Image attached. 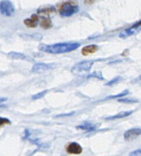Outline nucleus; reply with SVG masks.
Returning a JSON list of instances; mask_svg holds the SVG:
<instances>
[{
    "instance_id": "obj_1",
    "label": "nucleus",
    "mask_w": 141,
    "mask_h": 156,
    "mask_svg": "<svg viewBox=\"0 0 141 156\" xmlns=\"http://www.w3.org/2000/svg\"><path fill=\"white\" fill-rule=\"evenodd\" d=\"M80 46V44L79 43H61L52 45H42L39 47V50L46 53L59 54L74 51Z\"/></svg>"
},
{
    "instance_id": "obj_2",
    "label": "nucleus",
    "mask_w": 141,
    "mask_h": 156,
    "mask_svg": "<svg viewBox=\"0 0 141 156\" xmlns=\"http://www.w3.org/2000/svg\"><path fill=\"white\" fill-rule=\"evenodd\" d=\"M94 61L86 60L77 62L71 69V73L77 76H83L90 72Z\"/></svg>"
},
{
    "instance_id": "obj_3",
    "label": "nucleus",
    "mask_w": 141,
    "mask_h": 156,
    "mask_svg": "<svg viewBox=\"0 0 141 156\" xmlns=\"http://www.w3.org/2000/svg\"><path fill=\"white\" fill-rule=\"evenodd\" d=\"M79 11L78 5L70 2H66L59 9V14L62 17H71Z\"/></svg>"
},
{
    "instance_id": "obj_4",
    "label": "nucleus",
    "mask_w": 141,
    "mask_h": 156,
    "mask_svg": "<svg viewBox=\"0 0 141 156\" xmlns=\"http://www.w3.org/2000/svg\"><path fill=\"white\" fill-rule=\"evenodd\" d=\"M15 9L12 2L9 0H2L0 2V13L6 17H11L15 14Z\"/></svg>"
},
{
    "instance_id": "obj_5",
    "label": "nucleus",
    "mask_w": 141,
    "mask_h": 156,
    "mask_svg": "<svg viewBox=\"0 0 141 156\" xmlns=\"http://www.w3.org/2000/svg\"><path fill=\"white\" fill-rule=\"evenodd\" d=\"M56 67V64L55 63H44V62H39L36 63L32 66L31 71L35 73H43L48 70L54 69Z\"/></svg>"
},
{
    "instance_id": "obj_6",
    "label": "nucleus",
    "mask_w": 141,
    "mask_h": 156,
    "mask_svg": "<svg viewBox=\"0 0 141 156\" xmlns=\"http://www.w3.org/2000/svg\"><path fill=\"white\" fill-rule=\"evenodd\" d=\"M141 135L140 128H132L126 131L124 134V138L126 141H132Z\"/></svg>"
},
{
    "instance_id": "obj_7",
    "label": "nucleus",
    "mask_w": 141,
    "mask_h": 156,
    "mask_svg": "<svg viewBox=\"0 0 141 156\" xmlns=\"http://www.w3.org/2000/svg\"><path fill=\"white\" fill-rule=\"evenodd\" d=\"M66 151L68 153L72 155H80L83 152V149L80 144L77 143H71L68 144L66 147Z\"/></svg>"
},
{
    "instance_id": "obj_8",
    "label": "nucleus",
    "mask_w": 141,
    "mask_h": 156,
    "mask_svg": "<svg viewBox=\"0 0 141 156\" xmlns=\"http://www.w3.org/2000/svg\"><path fill=\"white\" fill-rule=\"evenodd\" d=\"M141 30V27H131L130 28H127L126 30H123L121 33L119 34V37L124 39V38H127L128 37L132 36V35L136 34L137 33H139Z\"/></svg>"
},
{
    "instance_id": "obj_9",
    "label": "nucleus",
    "mask_w": 141,
    "mask_h": 156,
    "mask_svg": "<svg viewBox=\"0 0 141 156\" xmlns=\"http://www.w3.org/2000/svg\"><path fill=\"white\" fill-rule=\"evenodd\" d=\"M39 21V17L36 14H33L31 15V18H27V19H24V23L27 27H36L38 25V23Z\"/></svg>"
},
{
    "instance_id": "obj_10",
    "label": "nucleus",
    "mask_w": 141,
    "mask_h": 156,
    "mask_svg": "<svg viewBox=\"0 0 141 156\" xmlns=\"http://www.w3.org/2000/svg\"><path fill=\"white\" fill-rule=\"evenodd\" d=\"M98 46L95 45V44H91V45L86 46V47H83L81 50L82 55L83 56H87L89 54H92L95 53L98 50Z\"/></svg>"
},
{
    "instance_id": "obj_11",
    "label": "nucleus",
    "mask_w": 141,
    "mask_h": 156,
    "mask_svg": "<svg viewBox=\"0 0 141 156\" xmlns=\"http://www.w3.org/2000/svg\"><path fill=\"white\" fill-rule=\"evenodd\" d=\"M39 19H40V27L42 29H49L52 27V23L49 16L42 15Z\"/></svg>"
},
{
    "instance_id": "obj_12",
    "label": "nucleus",
    "mask_w": 141,
    "mask_h": 156,
    "mask_svg": "<svg viewBox=\"0 0 141 156\" xmlns=\"http://www.w3.org/2000/svg\"><path fill=\"white\" fill-rule=\"evenodd\" d=\"M133 114V111H122V112H120L119 114H117L114 116H111V117H106V120H116V119H121L124 118L126 117H128L130 114Z\"/></svg>"
},
{
    "instance_id": "obj_13",
    "label": "nucleus",
    "mask_w": 141,
    "mask_h": 156,
    "mask_svg": "<svg viewBox=\"0 0 141 156\" xmlns=\"http://www.w3.org/2000/svg\"><path fill=\"white\" fill-rule=\"evenodd\" d=\"M8 56L12 59H17V60H24L27 59V56L24 55L23 53H16V52H10L8 54Z\"/></svg>"
},
{
    "instance_id": "obj_14",
    "label": "nucleus",
    "mask_w": 141,
    "mask_h": 156,
    "mask_svg": "<svg viewBox=\"0 0 141 156\" xmlns=\"http://www.w3.org/2000/svg\"><path fill=\"white\" fill-rule=\"evenodd\" d=\"M55 12V9L54 7H48L44 8V9H41L38 10V14H40L42 15H45V16H48L49 14L52 13V12Z\"/></svg>"
},
{
    "instance_id": "obj_15",
    "label": "nucleus",
    "mask_w": 141,
    "mask_h": 156,
    "mask_svg": "<svg viewBox=\"0 0 141 156\" xmlns=\"http://www.w3.org/2000/svg\"><path fill=\"white\" fill-rule=\"evenodd\" d=\"M77 129H83V130H86V131H92L96 129L95 126L87 123H84V124L80 125V126H77Z\"/></svg>"
},
{
    "instance_id": "obj_16",
    "label": "nucleus",
    "mask_w": 141,
    "mask_h": 156,
    "mask_svg": "<svg viewBox=\"0 0 141 156\" xmlns=\"http://www.w3.org/2000/svg\"><path fill=\"white\" fill-rule=\"evenodd\" d=\"M128 94V91L127 90H124V91H122V92H121L120 94H116V95H111L109 96V97L106 98V99H115V98H121V97H124V96H126L127 94Z\"/></svg>"
},
{
    "instance_id": "obj_17",
    "label": "nucleus",
    "mask_w": 141,
    "mask_h": 156,
    "mask_svg": "<svg viewBox=\"0 0 141 156\" xmlns=\"http://www.w3.org/2000/svg\"><path fill=\"white\" fill-rule=\"evenodd\" d=\"M87 78H96V79H99V80H104V77L102 75L101 72H94L92 74L89 75Z\"/></svg>"
},
{
    "instance_id": "obj_18",
    "label": "nucleus",
    "mask_w": 141,
    "mask_h": 156,
    "mask_svg": "<svg viewBox=\"0 0 141 156\" xmlns=\"http://www.w3.org/2000/svg\"><path fill=\"white\" fill-rule=\"evenodd\" d=\"M121 80V77H120V76H117V77L113 78V79H112V80L109 81V82H107V83L106 84V85H107V86H112V85L117 84Z\"/></svg>"
},
{
    "instance_id": "obj_19",
    "label": "nucleus",
    "mask_w": 141,
    "mask_h": 156,
    "mask_svg": "<svg viewBox=\"0 0 141 156\" xmlns=\"http://www.w3.org/2000/svg\"><path fill=\"white\" fill-rule=\"evenodd\" d=\"M118 101L121 102V103L133 104V103H137L138 101L135 100V99H131V98H121V99H118Z\"/></svg>"
},
{
    "instance_id": "obj_20",
    "label": "nucleus",
    "mask_w": 141,
    "mask_h": 156,
    "mask_svg": "<svg viewBox=\"0 0 141 156\" xmlns=\"http://www.w3.org/2000/svg\"><path fill=\"white\" fill-rule=\"evenodd\" d=\"M47 92H48V91H47V90H44V91L38 93V94H34V95L32 97V99H33V100H37V99L42 98H43L44 96H45V94H46Z\"/></svg>"
},
{
    "instance_id": "obj_21",
    "label": "nucleus",
    "mask_w": 141,
    "mask_h": 156,
    "mask_svg": "<svg viewBox=\"0 0 141 156\" xmlns=\"http://www.w3.org/2000/svg\"><path fill=\"white\" fill-rule=\"evenodd\" d=\"M11 124V121L7 118H3V117H0V126H5V125H9Z\"/></svg>"
},
{
    "instance_id": "obj_22",
    "label": "nucleus",
    "mask_w": 141,
    "mask_h": 156,
    "mask_svg": "<svg viewBox=\"0 0 141 156\" xmlns=\"http://www.w3.org/2000/svg\"><path fill=\"white\" fill-rule=\"evenodd\" d=\"M128 156H141V149H136V150L130 152Z\"/></svg>"
},
{
    "instance_id": "obj_23",
    "label": "nucleus",
    "mask_w": 141,
    "mask_h": 156,
    "mask_svg": "<svg viewBox=\"0 0 141 156\" xmlns=\"http://www.w3.org/2000/svg\"><path fill=\"white\" fill-rule=\"evenodd\" d=\"M96 0H84V3L86 5H92L95 2Z\"/></svg>"
},
{
    "instance_id": "obj_24",
    "label": "nucleus",
    "mask_w": 141,
    "mask_h": 156,
    "mask_svg": "<svg viewBox=\"0 0 141 156\" xmlns=\"http://www.w3.org/2000/svg\"><path fill=\"white\" fill-rule=\"evenodd\" d=\"M74 114V112L70 113V114H61V115H57L56 117H67V116H71Z\"/></svg>"
},
{
    "instance_id": "obj_25",
    "label": "nucleus",
    "mask_w": 141,
    "mask_h": 156,
    "mask_svg": "<svg viewBox=\"0 0 141 156\" xmlns=\"http://www.w3.org/2000/svg\"><path fill=\"white\" fill-rule=\"evenodd\" d=\"M132 27H141V21H138V22H136V24H133Z\"/></svg>"
},
{
    "instance_id": "obj_26",
    "label": "nucleus",
    "mask_w": 141,
    "mask_h": 156,
    "mask_svg": "<svg viewBox=\"0 0 141 156\" xmlns=\"http://www.w3.org/2000/svg\"><path fill=\"white\" fill-rule=\"evenodd\" d=\"M5 101H7V98H0V103H1V102Z\"/></svg>"
},
{
    "instance_id": "obj_27",
    "label": "nucleus",
    "mask_w": 141,
    "mask_h": 156,
    "mask_svg": "<svg viewBox=\"0 0 141 156\" xmlns=\"http://www.w3.org/2000/svg\"><path fill=\"white\" fill-rule=\"evenodd\" d=\"M139 79H141V76H139Z\"/></svg>"
}]
</instances>
